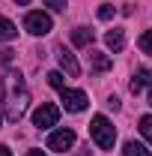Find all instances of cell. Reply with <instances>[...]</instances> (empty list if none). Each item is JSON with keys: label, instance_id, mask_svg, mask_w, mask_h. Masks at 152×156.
I'll return each instance as SVG.
<instances>
[{"label": "cell", "instance_id": "4fadbf2b", "mask_svg": "<svg viewBox=\"0 0 152 156\" xmlns=\"http://www.w3.org/2000/svg\"><path fill=\"white\" fill-rule=\"evenodd\" d=\"M122 153H125V156H149V150H146L143 144H137V141H125Z\"/></svg>", "mask_w": 152, "mask_h": 156}, {"label": "cell", "instance_id": "e0dca14e", "mask_svg": "<svg viewBox=\"0 0 152 156\" xmlns=\"http://www.w3.org/2000/svg\"><path fill=\"white\" fill-rule=\"evenodd\" d=\"M114 12H116L114 6H111V3H104V6L98 9V18H101V21H111V18H114Z\"/></svg>", "mask_w": 152, "mask_h": 156}, {"label": "cell", "instance_id": "5bb4252c", "mask_svg": "<svg viewBox=\"0 0 152 156\" xmlns=\"http://www.w3.org/2000/svg\"><path fill=\"white\" fill-rule=\"evenodd\" d=\"M140 132H143V138L152 144V114H146V117H140Z\"/></svg>", "mask_w": 152, "mask_h": 156}, {"label": "cell", "instance_id": "7402d4cb", "mask_svg": "<svg viewBox=\"0 0 152 156\" xmlns=\"http://www.w3.org/2000/svg\"><path fill=\"white\" fill-rule=\"evenodd\" d=\"M149 105H152V84H149Z\"/></svg>", "mask_w": 152, "mask_h": 156}, {"label": "cell", "instance_id": "52a82bcc", "mask_svg": "<svg viewBox=\"0 0 152 156\" xmlns=\"http://www.w3.org/2000/svg\"><path fill=\"white\" fill-rule=\"evenodd\" d=\"M57 60H60V66H63V69H66L72 78L81 75V66H78V60H75V54H72V51H66V48H57Z\"/></svg>", "mask_w": 152, "mask_h": 156}, {"label": "cell", "instance_id": "cb8c5ba5", "mask_svg": "<svg viewBox=\"0 0 152 156\" xmlns=\"http://www.w3.org/2000/svg\"><path fill=\"white\" fill-rule=\"evenodd\" d=\"M0 123H3V114H0Z\"/></svg>", "mask_w": 152, "mask_h": 156}, {"label": "cell", "instance_id": "ac0fdd59", "mask_svg": "<svg viewBox=\"0 0 152 156\" xmlns=\"http://www.w3.org/2000/svg\"><path fill=\"white\" fill-rule=\"evenodd\" d=\"M12 60H15V51H12V48H0V63H3V66H9Z\"/></svg>", "mask_w": 152, "mask_h": 156}, {"label": "cell", "instance_id": "8992f818", "mask_svg": "<svg viewBox=\"0 0 152 156\" xmlns=\"http://www.w3.org/2000/svg\"><path fill=\"white\" fill-rule=\"evenodd\" d=\"M69 147H75V132L72 129H57V132H51L48 135V150H57V153H66Z\"/></svg>", "mask_w": 152, "mask_h": 156}, {"label": "cell", "instance_id": "8fae6325", "mask_svg": "<svg viewBox=\"0 0 152 156\" xmlns=\"http://www.w3.org/2000/svg\"><path fill=\"white\" fill-rule=\"evenodd\" d=\"M93 39H95V33L90 30V27H75V30H72V42H75L78 48H87V45H93Z\"/></svg>", "mask_w": 152, "mask_h": 156}, {"label": "cell", "instance_id": "2e32d148", "mask_svg": "<svg viewBox=\"0 0 152 156\" xmlns=\"http://www.w3.org/2000/svg\"><path fill=\"white\" fill-rule=\"evenodd\" d=\"M48 84H51V87H57V90H63V87H66L63 72H48Z\"/></svg>", "mask_w": 152, "mask_h": 156}, {"label": "cell", "instance_id": "30bf717a", "mask_svg": "<svg viewBox=\"0 0 152 156\" xmlns=\"http://www.w3.org/2000/svg\"><path fill=\"white\" fill-rule=\"evenodd\" d=\"M104 45H107V48H111V51H122V48H125V33H122V30H107V33H104Z\"/></svg>", "mask_w": 152, "mask_h": 156}, {"label": "cell", "instance_id": "d6986e66", "mask_svg": "<svg viewBox=\"0 0 152 156\" xmlns=\"http://www.w3.org/2000/svg\"><path fill=\"white\" fill-rule=\"evenodd\" d=\"M66 3L69 0H45V6H51L54 12H66Z\"/></svg>", "mask_w": 152, "mask_h": 156}, {"label": "cell", "instance_id": "5b68a950", "mask_svg": "<svg viewBox=\"0 0 152 156\" xmlns=\"http://www.w3.org/2000/svg\"><path fill=\"white\" fill-rule=\"evenodd\" d=\"M57 120H60V108L51 102H42L33 111V126H39V129H51V126H57Z\"/></svg>", "mask_w": 152, "mask_h": 156}, {"label": "cell", "instance_id": "6da1fadb", "mask_svg": "<svg viewBox=\"0 0 152 156\" xmlns=\"http://www.w3.org/2000/svg\"><path fill=\"white\" fill-rule=\"evenodd\" d=\"M27 105H30V90L24 84V75L9 69L6 81H3V114H6V120L18 123L24 117V111H27Z\"/></svg>", "mask_w": 152, "mask_h": 156}, {"label": "cell", "instance_id": "603a6c76", "mask_svg": "<svg viewBox=\"0 0 152 156\" xmlns=\"http://www.w3.org/2000/svg\"><path fill=\"white\" fill-rule=\"evenodd\" d=\"M15 3H21V6H24V3H30V0H15Z\"/></svg>", "mask_w": 152, "mask_h": 156}, {"label": "cell", "instance_id": "7a4b0ae2", "mask_svg": "<svg viewBox=\"0 0 152 156\" xmlns=\"http://www.w3.org/2000/svg\"><path fill=\"white\" fill-rule=\"evenodd\" d=\"M90 135H93V141L101 147V150H114L116 129H114V123H111L104 114H95L93 120H90Z\"/></svg>", "mask_w": 152, "mask_h": 156}, {"label": "cell", "instance_id": "ffe728a7", "mask_svg": "<svg viewBox=\"0 0 152 156\" xmlns=\"http://www.w3.org/2000/svg\"><path fill=\"white\" fill-rule=\"evenodd\" d=\"M0 156H12V150H9V147H3V144H0Z\"/></svg>", "mask_w": 152, "mask_h": 156}, {"label": "cell", "instance_id": "3957f363", "mask_svg": "<svg viewBox=\"0 0 152 156\" xmlns=\"http://www.w3.org/2000/svg\"><path fill=\"white\" fill-rule=\"evenodd\" d=\"M51 27H54V21H51L48 12H42V9L24 15V30L33 33V36H45V33H51Z\"/></svg>", "mask_w": 152, "mask_h": 156}, {"label": "cell", "instance_id": "9c48e42d", "mask_svg": "<svg viewBox=\"0 0 152 156\" xmlns=\"http://www.w3.org/2000/svg\"><path fill=\"white\" fill-rule=\"evenodd\" d=\"M114 66V60L107 57V54H101V51H90V69L93 72H107Z\"/></svg>", "mask_w": 152, "mask_h": 156}, {"label": "cell", "instance_id": "9a60e30c", "mask_svg": "<svg viewBox=\"0 0 152 156\" xmlns=\"http://www.w3.org/2000/svg\"><path fill=\"white\" fill-rule=\"evenodd\" d=\"M137 45H140V51H143V54H152V30H146L143 36L137 39Z\"/></svg>", "mask_w": 152, "mask_h": 156}, {"label": "cell", "instance_id": "ba28073f", "mask_svg": "<svg viewBox=\"0 0 152 156\" xmlns=\"http://www.w3.org/2000/svg\"><path fill=\"white\" fill-rule=\"evenodd\" d=\"M146 84H152V69H137L131 75V84H128V90L131 93H140Z\"/></svg>", "mask_w": 152, "mask_h": 156}, {"label": "cell", "instance_id": "7c38bea8", "mask_svg": "<svg viewBox=\"0 0 152 156\" xmlns=\"http://www.w3.org/2000/svg\"><path fill=\"white\" fill-rule=\"evenodd\" d=\"M15 36H18V27H15L9 18L0 15V42H9V39H15Z\"/></svg>", "mask_w": 152, "mask_h": 156}, {"label": "cell", "instance_id": "44dd1931", "mask_svg": "<svg viewBox=\"0 0 152 156\" xmlns=\"http://www.w3.org/2000/svg\"><path fill=\"white\" fill-rule=\"evenodd\" d=\"M27 156H45L42 150H27Z\"/></svg>", "mask_w": 152, "mask_h": 156}, {"label": "cell", "instance_id": "277c9868", "mask_svg": "<svg viewBox=\"0 0 152 156\" xmlns=\"http://www.w3.org/2000/svg\"><path fill=\"white\" fill-rule=\"evenodd\" d=\"M60 102H63V108H66V111L78 114V111H84V108L90 105V96H87L84 90H72V87H63V90H60Z\"/></svg>", "mask_w": 152, "mask_h": 156}]
</instances>
